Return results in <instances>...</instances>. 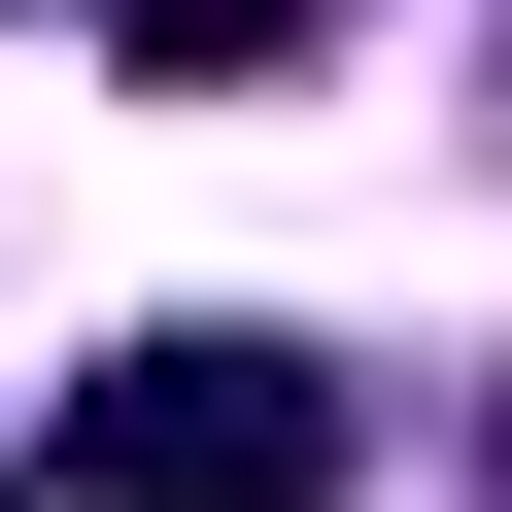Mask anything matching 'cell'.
Here are the masks:
<instances>
[{"mask_svg": "<svg viewBox=\"0 0 512 512\" xmlns=\"http://www.w3.org/2000/svg\"><path fill=\"white\" fill-rule=\"evenodd\" d=\"M342 478H376V410H342L308 342H239V308H205V342H103L69 444H35V512H342Z\"/></svg>", "mask_w": 512, "mask_h": 512, "instance_id": "6da1fadb", "label": "cell"}, {"mask_svg": "<svg viewBox=\"0 0 512 512\" xmlns=\"http://www.w3.org/2000/svg\"><path fill=\"white\" fill-rule=\"evenodd\" d=\"M308 0H103V69H274Z\"/></svg>", "mask_w": 512, "mask_h": 512, "instance_id": "7a4b0ae2", "label": "cell"}]
</instances>
